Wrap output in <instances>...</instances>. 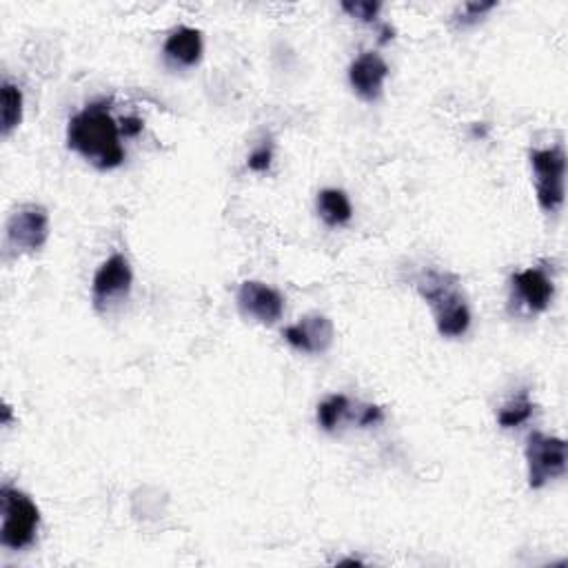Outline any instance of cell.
Instances as JSON below:
<instances>
[{
	"label": "cell",
	"instance_id": "cell-18",
	"mask_svg": "<svg viewBox=\"0 0 568 568\" xmlns=\"http://www.w3.org/2000/svg\"><path fill=\"white\" fill-rule=\"evenodd\" d=\"M490 10H495V3H469V5L462 8V14H460L458 23H460L462 27L473 25V23H477L484 14H488Z\"/></svg>",
	"mask_w": 568,
	"mask_h": 568
},
{
	"label": "cell",
	"instance_id": "cell-10",
	"mask_svg": "<svg viewBox=\"0 0 568 568\" xmlns=\"http://www.w3.org/2000/svg\"><path fill=\"white\" fill-rule=\"evenodd\" d=\"M511 284H513V300H518V305H522L529 313H542L553 303L555 296L553 280L542 267L513 273Z\"/></svg>",
	"mask_w": 568,
	"mask_h": 568
},
{
	"label": "cell",
	"instance_id": "cell-9",
	"mask_svg": "<svg viewBox=\"0 0 568 568\" xmlns=\"http://www.w3.org/2000/svg\"><path fill=\"white\" fill-rule=\"evenodd\" d=\"M387 76H389V64L376 51H365L348 67V83L353 92L365 103H376L382 96Z\"/></svg>",
	"mask_w": 568,
	"mask_h": 568
},
{
	"label": "cell",
	"instance_id": "cell-21",
	"mask_svg": "<svg viewBox=\"0 0 568 568\" xmlns=\"http://www.w3.org/2000/svg\"><path fill=\"white\" fill-rule=\"evenodd\" d=\"M122 125H125L122 127L125 135H138L142 131V120H138V118H125Z\"/></svg>",
	"mask_w": 568,
	"mask_h": 568
},
{
	"label": "cell",
	"instance_id": "cell-4",
	"mask_svg": "<svg viewBox=\"0 0 568 568\" xmlns=\"http://www.w3.org/2000/svg\"><path fill=\"white\" fill-rule=\"evenodd\" d=\"M531 167L535 174L537 202L546 213H557L564 204V176H566V156L564 150H533L529 154Z\"/></svg>",
	"mask_w": 568,
	"mask_h": 568
},
{
	"label": "cell",
	"instance_id": "cell-17",
	"mask_svg": "<svg viewBox=\"0 0 568 568\" xmlns=\"http://www.w3.org/2000/svg\"><path fill=\"white\" fill-rule=\"evenodd\" d=\"M380 3H342V10L351 16V19H358L363 23H371L378 19L380 14Z\"/></svg>",
	"mask_w": 568,
	"mask_h": 568
},
{
	"label": "cell",
	"instance_id": "cell-2",
	"mask_svg": "<svg viewBox=\"0 0 568 568\" xmlns=\"http://www.w3.org/2000/svg\"><path fill=\"white\" fill-rule=\"evenodd\" d=\"M419 296L429 303L436 316V327L442 338H462L471 327V309L466 305L458 275L429 269L417 280Z\"/></svg>",
	"mask_w": 568,
	"mask_h": 568
},
{
	"label": "cell",
	"instance_id": "cell-14",
	"mask_svg": "<svg viewBox=\"0 0 568 568\" xmlns=\"http://www.w3.org/2000/svg\"><path fill=\"white\" fill-rule=\"evenodd\" d=\"M533 402L529 398V391H520L518 398H513L502 411L497 415V422H500L502 429H516V426L524 424L531 419L533 415Z\"/></svg>",
	"mask_w": 568,
	"mask_h": 568
},
{
	"label": "cell",
	"instance_id": "cell-6",
	"mask_svg": "<svg viewBox=\"0 0 568 568\" xmlns=\"http://www.w3.org/2000/svg\"><path fill=\"white\" fill-rule=\"evenodd\" d=\"M49 238V213L40 204L19 206L8 221V242L25 253L40 251Z\"/></svg>",
	"mask_w": 568,
	"mask_h": 568
},
{
	"label": "cell",
	"instance_id": "cell-20",
	"mask_svg": "<svg viewBox=\"0 0 568 568\" xmlns=\"http://www.w3.org/2000/svg\"><path fill=\"white\" fill-rule=\"evenodd\" d=\"M378 422H382V409L380 406H363L360 409V417H358L360 426H371V424H378Z\"/></svg>",
	"mask_w": 568,
	"mask_h": 568
},
{
	"label": "cell",
	"instance_id": "cell-3",
	"mask_svg": "<svg viewBox=\"0 0 568 568\" xmlns=\"http://www.w3.org/2000/svg\"><path fill=\"white\" fill-rule=\"evenodd\" d=\"M3 502V529H0V542L12 551L27 548L38 533L40 511L32 502V497L14 486H3L0 490Z\"/></svg>",
	"mask_w": 568,
	"mask_h": 568
},
{
	"label": "cell",
	"instance_id": "cell-13",
	"mask_svg": "<svg viewBox=\"0 0 568 568\" xmlns=\"http://www.w3.org/2000/svg\"><path fill=\"white\" fill-rule=\"evenodd\" d=\"M318 213L329 227H342L351 221L353 209L348 196L340 189H324L318 193Z\"/></svg>",
	"mask_w": 568,
	"mask_h": 568
},
{
	"label": "cell",
	"instance_id": "cell-19",
	"mask_svg": "<svg viewBox=\"0 0 568 568\" xmlns=\"http://www.w3.org/2000/svg\"><path fill=\"white\" fill-rule=\"evenodd\" d=\"M271 158H273L271 150H269V147H260L258 152H253V154L249 156V169H253V171H267V169L271 167Z\"/></svg>",
	"mask_w": 568,
	"mask_h": 568
},
{
	"label": "cell",
	"instance_id": "cell-11",
	"mask_svg": "<svg viewBox=\"0 0 568 568\" xmlns=\"http://www.w3.org/2000/svg\"><path fill=\"white\" fill-rule=\"evenodd\" d=\"M333 322L324 316H307L284 329V340L303 353H327L333 344Z\"/></svg>",
	"mask_w": 568,
	"mask_h": 568
},
{
	"label": "cell",
	"instance_id": "cell-8",
	"mask_svg": "<svg viewBox=\"0 0 568 568\" xmlns=\"http://www.w3.org/2000/svg\"><path fill=\"white\" fill-rule=\"evenodd\" d=\"M238 309L245 318L260 324H275L284 311V298L264 282L247 280L238 289Z\"/></svg>",
	"mask_w": 568,
	"mask_h": 568
},
{
	"label": "cell",
	"instance_id": "cell-5",
	"mask_svg": "<svg viewBox=\"0 0 568 568\" xmlns=\"http://www.w3.org/2000/svg\"><path fill=\"white\" fill-rule=\"evenodd\" d=\"M529 486L542 488L566 473V442L561 438L531 434L526 440Z\"/></svg>",
	"mask_w": 568,
	"mask_h": 568
},
{
	"label": "cell",
	"instance_id": "cell-1",
	"mask_svg": "<svg viewBox=\"0 0 568 568\" xmlns=\"http://www.w3.org/2000/svg\"><path fill=\"white\" fill-rule=\"evenodd\" d=\"M67 145L94 167L107 171L125 163L120 129L109 114V103H92L69 120Z\"/></svg>",
	"mask_w": 568,
	"mask_h": 568
},
{
	"label": "cell",
	"instance_id": "cell-15",
	"mask_svg": "<svg viewBox=\"0 0 568 568\" xmlns=\"http://www.w3.org/2000/svg\"><path fill=\"white\" fill-rule=\"evenodd\" d=\"M23 120V94L16 85L3 83V135L8 138Z\"/></svg>",
	"mask_w": 568,
	"mask_h": 568
},
{
	"label": "cell",
	"instance_id": "cell-12",
	"mask_svg": "<svg viewBox=\"0 0 568 568\" xmlns=\"http://www.w3.org/2000/svg\"><path fill=\"white\" fill-rule=\"evenodd\" d=\"M165 58L176 67H193L202 58V34L191 27L171 32L165 43Z\"/></svg>",
	"mask_w": 568,
	"mask_h": 568
},
{
	"label": "cell",
	"instance_id": "cell-16",
	"mask_svg": "<svg viewBox=\"0 0 568 568\" xmlns=\"http://www.w3.org/2000/svg\"><path fill=\"white\" fill-rule=\"evenodd\" d=\"M348 398L346 395H331L318 406V424L324 431H335V426L348 415Z\"/></svg>",
	"mask_w": 568,
	"mask_h": 568
},
{
	"label": "cell",
	"instance_id": "cell-7",
	"mask_svg": "<svg viewBox=\"0 0 568 568\" xmlns=\"http://www.w3.org/2000/svg\"><path fill=\"white\" fill-rule=\"evenodd\" d=\"M133 273L129 260L122 253H114L103 267L96 271L92 282V300L98 311L109 309L114 303L122 300L131 292Z\"/></svg>",
	"mask_w": 568,
	"mask_h": 568
}]
</instances>
